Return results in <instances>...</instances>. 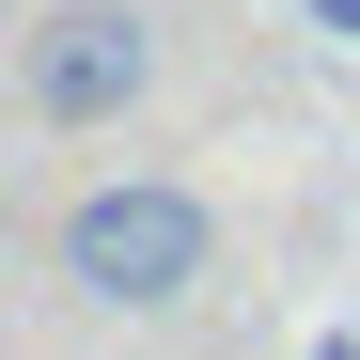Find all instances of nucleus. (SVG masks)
I'll use <instances>...</instances> for the list:
<instances>
[{"instance_id": "obj_1", "label": "nucleus", "mask_w": 360, "mask_h": 360, "mask_svg": "<svg viewBox=\"0 0 360 360\" xmlns=\"http://www.w3.org/2000/svg\"><path fill=\"white\" fill-rule=\"evenodd\" d=\"M204 266H219V219L172 172H110L63 204V282L94 314H172V297H204Z\"/></svg>"}, {"instance_id": "obj_2", "label": "nucleus", "mask_w": 360, "mask_h": 360, "mask_svg": "<svg viewBox=\"0 0 360 360\" xmlns=\"http://www.w3.org/2000/svg\"><path fill=\"white\" fill-rule=\"evenodd\" d=\"M157 94V16L141 0H47L16 32V110L32 126H126Z\"/></svg>"}, {"instance_id": "obj_3", "label": "nucleus", "mask_w": 360, "mask_h": 360, "mask_svg": "<svg viewBox=\"0 0 360 360\" xmlns=\"http://www.w3.org/2000/svg\"><path fill=\"white\" fill-rule=\"evenodd\" d=\"M297 32H329V47H360V0H297Z\"/></svg>"}, {"instance_id": "obj_4", "label": "nucleus", "mask_w": 360, "mask_h": 360, "mask_svg": "<svg viewBox=\"0 0 360 360\" xmlns=\"http://www.w3.org/2000/svg\"><path fill=\"white\" fill-rule=\"evenodd\" d=\"M314 360H360V345H345V329H329V345H314Z\"/></svg>"}]
</instances>
